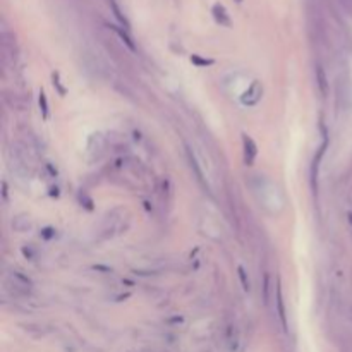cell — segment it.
<instances>
[{"label": "cell", "mask_w": 352, "mask_h": 352, "mask_svg": "<svg viewBox=\"0 0 352 352\" xmlns=\"http://www.w3.org/2000/svg\"><path fill=\"white\" fill-rule=\"evenodd\" d=\"M213 14H215V17H216V21L218 22H223V24H230V21H229V16L225 14V9L222 7V6H215L213 7Z\"/></svg>", "instance_id": "1"}, {"label": "cell", "mask_w": 352, "mask_h": 352, "mask_svg": "<svg viewBox=\"0 0 352 352\" xmlns=\"http://www.w3.org/2000/svg\"><path fill=\"white\" fill-rule=\"evenodd\" d=\"M239 2H241V0H239Z\"/></svg>", "instance_id": "2"}]
</instances>
